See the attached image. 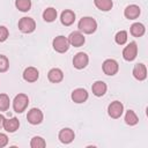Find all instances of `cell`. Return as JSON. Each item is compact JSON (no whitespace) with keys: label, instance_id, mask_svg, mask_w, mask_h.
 Here are the masks:
<instances>
[{"label":"cell","instance_id":"13","mask_svg":"<svg viewBox=\"0 0 148 148\" xmlns=\"http://www.w3.org/2000/svg\"><path fill=\"white\" fill-rule=\"evenodd\" d=\"M2 127L5 128L6 132L14 133V132H16V131L18 130V127H20V121H18V119L15 118V117H13V118H10V119H6V118H5L3 124H2Z\"/></svg>","mask_w":148,"mask_h":148},{"label":"cell","instance_id":"15","mask_svg":"<svg viewBox=\"0 0 148 148\" xmlns=\"http://www.w3.org/2000/svg\"><path fill=\"white\" fill-rule=\"evenodd\" d=\"M140 13H141L140 7L136 6V5H130L124 10V15L128 20H135V18H138L139 15H140Z\"/></svg>","mask_w":148,"mask_h":148},{"label":"cell","instance_id":"22","mask_svg":"<svg viewBox=\"0 0 148 148\" xmlns=\"http://www.w3.org/2000/svg\"><path fill=\"white\" fill-rule=\"evenodd\" d=\"M43 18L46 22H53L57 18V9L53 7H49L43 12Z\"/></svg>","mask_w":148,"mask_h":148},{"label":"cell","instance_id":"17","mask_svg":"<svg viewBox=\"0 0 148 148\" xmlns=\"http://www.w3.org/2000/svg\"><path fill=\"white\" fill-rule=\"evenodd\" d=\"M47 79L52 83H59L64 79V73L60 68H52L47 73Z\"/></svg>","mask_w":148,"mask_h":148},{"label":"cell","instance_id":"24","mask_svg":"<svg viewBox=\"0 0 148 148\" xmlns=\"http://www.w3.org/2000/svg\"><path fill=\"white\" fill-rule=\"evenodd\" d=\"M15 6L21 12H28L31 8V0H15Z\"/></svg>","mask_w":148,"mask_h":148},{"label":"cell","instance_id":"18","mask_svg":"<svg viewBox=\"0 0 148 148\" xmlns=\"http://www.w3.org/2000/svg\"><path fill=\"white\" fill-rule=\"evenodd\" d=\"M133 76L139 80V81H143L147 77V68L143 64H136L133 68Z\"/></svg>","mask_w":148,"mask_h":148},{"label":"cell","instance_id":"16","mask_svg":"<svg viewBox=\"0 0 148 148\" xmlns=\"http://www.w3.org/2000/svg\"><path fill=\"white\" fill-rule=\"evenodd\" d=\"M60 21L64 25L68 27V25H72L75 21V13L71 9H65L61 15H60Z\"/></svg>","mask_w":148,"mask_h":148},{"label":"cell","instance_id":"25","mask_svg":"<svg viewBox=\"0 0 148 148\" xmlns=\"http://www.w3.org/2000/svg\"><path fill=\"white\" fill-rule=\"evenodd\" d=\"M45 146H46V142L42 136H34L30 141L31 148H44Z\"/></svg>","mask_w":148,"mask_h":148},{"label":"cell","instance_id":"26","mask_svg":"<svg viewBox=\"0 0 148 148\" xmlns=\"http://www.w3.org/2000/svg\"><path fill=\"white\" fill-rule=\"evenodd\" d=\"M10 105V99L7 94H0V111H7Z\"/></svg>","mask_w":148,"mask_h":148},{"label":"cell","instance_id":"28","mask_svg":"<svg viewBox=\"0 0 148 148\" xmlns=\"http://www.w3.org/2000/svg\"><path fill=\"white\" fill-rule=\"evenodd\" d=\"M9 68V60L6 56L0 54V73L7 72Z\"/></svg>","mask_w":148,"mask_h":148},{"label":"cell","instance_id":"29","mask_svg":"<svg viewBox=\"0 0 148 148\" xmlns=\"http://www.w3.org/2000/svg\"><path fill=\"white\" fill-rule=\"evenodd\" d=\"M8 35H9L8 29L6 27H3V25H0V43L5 42L8 38Z\"/></svg>","mask_w":148,"mask_h":148},{"label":"cell","instance_id":"9","mask_svg":"<svg viewBox=\"0 0 148 148\" xmlns=\"http://www.w3.org/2000/svg\"><path fill=\"white\" fill-rule=\"evenodd\" d=\"M43 118H44L43 112L39 109H37V108H32L31 110L28 111L27 119H28V121L31 125H38V124H40L43 121Z\"/></svg>","mask_w":148,"mask_h":148},{"label":"cell","instance_id":"21","mask_svg":"<svg viewBox=\"0 0 148 148\" xmlns=\"http://www.w3.org/2000/svg\"><path fill=\"white\" fill-rule=\"evenodd\" d=\"M94 3L102 12H109L113 6L112 0H94Z\"/></svg>","mask_w":148,"mask_h":148},{"label":"cell","instance_id":"10","mask_svg":"<svg viewBox=\"0 0 148 148\" xmlns=\"http://www.w3.org/2000/svg\"><path fill=\"white\" fill-rule=\"evenodd\" d=\"M67 39L69 42V45H72L74 47H80L86 42L84 36H83V34L81 31H73V32H71Z\"/></svg>","mask_w":148,"mask_h":148},{"label":"cell","instance_id":"14","mask_svg":"<svg viewBox=\"0 0 148 148\" xmlns=\"http://www.w3.org/2000/svg\"><path fill=\"white\" fill-rule=\"evenodd\" d=\"M39 77V72L35 67H27L23 72V79L27 82H35Z\"/></svg>","mask_w":148,"mask_h":148},{"label":"cell","instance_id":"5","mask_svg":"<svg viewBox=\"0 0 148 148\" xmlns=\"http://www.w3.org/2000/svg\"><path fill=\"white\" fill-rule=\"evenodd\" d=\"M123 112H124V105H123V103L119 102V101H113V102H111V103L109 104V106H108V113H109V116H110L111 118H113V119L120 118L121 114H123Z\"/></svg>","mask_w":148,"mask_h":148},{"label":"cell","instance_id":"12","mask_svg":"<svg viewBox=\"0 0 148 148\" xmlns=\"http://www.w3.org/2000/svg\"><path fill=\"white\" fill-rule=\"evenodd\" d=\"M58 138H59L60 142H62V143H65V145H68V143H71V142L74 140L75 133H74V131L71 130V128H62V130L59 132Z\"/></svg>","mask_w":148,"mask_h":148},{"label":"cell","instance_id":"2","mask_svg":"<svg viewBox=\"0 0 148 148\" xmlns=\"http://www.w3.org/2000/svg\"><path fill=\"white\" fill-rule=\"evenodd\" d=\"M29 104V97L25 94H18L13 101V109L17 113H22Z\"/></svg>","mask_w":148,"mask_h":148},{"label":"cell","instance_id":"30","mask_svg":"<svg viewBox=\"0 0 148 148\" xmlns=\"http://www.w3.org/2000/svg\"><path fill=\"white\" fill-rule=\"evenodd\" d=\"M8 145V136L5 133H0V148L6 147Z\"/></svg>","mask_w":148,"mask_h":148},{"label":"cell","instance_id":"1","mask_svg":"<svg viewBox=\"0 0 148 148\" xmlns=\"http://www.w3.org/2000/svg\"><path fill=\"white\" fill-rule=\"evenodd\" d=\"M77 28L83 34H92L96 31L97 29V22L95 18L90 17V16H84L82 17L80 21H79V24H77Z\"/></svg>","mask_w":148,"mask_h":148},{"label":"cell","instance_id":"19","mask_svg":"<svg viewBox=\"0 0 148 148\" xmlns=\"http://www.w3.org/2000/svg\"><path fill=\"white\" fill-rule=\"evenodd\" d=\"M106 89H108L106 83L103 82V81H96V82H94L92 86H91L92 94H94L95 96H97V97H102V96L106 92Z\"/></svg>","mask_w":148,"mask_h":148},{"label":"cell","instance_id":"8","mask_svg":"<svg viewBox=\"0 0 148 148\" xmlns=\"http://www.w3.org/2000/svg\"><path fill=\"white\" fill-rule=\"evenodd\" d=\"M88 62H89V57L84 52H79L73 58V66L76 69H83V68H86L87 65H88Z\"/></svg>","mask_w":148,"mask_h":148},{"label":"cell","instance_id":"27","mask_svg":"<svg viewBox=\"0 0 148 148\" xmlns=\"http://www.w3.org/2000/svg\"><path fill=\"white\" fill-rule=\"evenodd\" d=\"M114 40L118 45H124L127 42V32L125 30H120L114 36Z\"/></svg>","mask_w":148,"mask_h":148},{"label":"cell","instance_id":"11","mask_svg":"<svg viewBox=\"0 0 148 148\" xmlns=\"http://www.w3.org/2000/svg\"><path fill=\"white\" fill-rule=\"evenodd\" d=\"M71 97H72V101L74 103L81 104V103H84L88 99V91L83 88H76L72 91Z\"/></svg>","mask_w":148,"mask_h":148},{"label":"cell","instance_id":"4","mask_svg":"<svg viewBox=\"0 0 148 148\" xmlns=\"http://www.w3.org/2000/svg\"><path fill=\"white\" fill-rule=\"evenodd\" d=\"M54 51L58 53H65L69 49V42L65 36H57L52 42Z\"/></svg>","mask_w":148,"mask_h":148},{"label":"cell","instance_id":"7","mask_svg":"<svg viewBox=\"0 0 148 148\" xmlns=\"http://www.w3.org/2000/svg\"><path fill=\"white\" fill-rule=\"evenodd\" d=\"M102 69H103L104 74L112 76L118 73L119 65L114 59H106V60H104V62L102 65Z\"/></svg>","mask_w":148,"mask_h":148},{"label":"cell","instance_id":"23","mask_svg":"<svg viewBox=\"0 0 148 148\" xmlns=\"http://www.w3.org/2000/svg\"><path fill=\"white\" fill-rule=\"evenodd\" d=\"M125 123L130 126H134L139 123V118L136 116V113L133 111V110H128L126 111V114H125Z\"/></svg>","mask_w":148,"mask_h":148},{"label":"cell","instance_id":"20","mask_svg":"<svg viewBox=\"0 0 148 148\" xmlns=\"http://www.w3.org/2000/svg\"><path fill=\"white\" fill-rule=\"evenodd\" d=\"M130 31H131V35H132V36H134V37H141V36L145 34L146 28H145V25H143L142 23L136 22V23H133V24L131 25Z\"/></svg>","mask_w":148,"mask_h":148},{"label":"cell","instance_id":"6","mask_svg":"<svg viewBox=\"0 0 148 148\" xmlns=\"http://www.w3.org/2000/svg\"><path fill=\"white\" fill-rule=\"evenodd\" d=\"M138 54V45L135 42H131L123 50V58L126 61H133Z\"/></svg>","mask_w":148,"mask_h":148},{"label":"cell","instance_id":"31","mask_svg":"<svg viewBox=\"0 0 148 148\" xmlns=\"http://www.w3.org/2000/svg\"><path fill=\"white\" fill-rule=\"evenodd\" d=\"M3 120H5V117L2 114H0V128L2 127V124H3Z\"/></svg>","mask_w":148,"mask_h":148},{"label":"cell","instance_id":"3","mask_svg":"<svg viewBox=\"0 0 148 148\" xmlns=\"http://www.w3.org/2000/svg\"><path fill=\"white\" fill-rule=\"evenodd\" d=\"M18 29L23 34H30L36 29V22L31 17H22L18 21Z\"/></svg>","mask_w":148,"mask_h":148}]
</instances>
